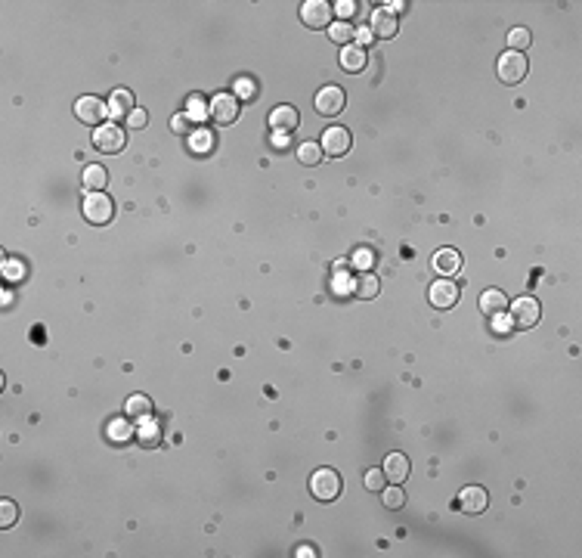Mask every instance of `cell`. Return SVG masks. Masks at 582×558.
<instances>
[{"label": "cell", "instance_id": "obj_1", "mask_svg": "<svg viewBox=\"0 0 582 558\" xmlns=\"http://www.w3.org/2000/svg\"><path fill=\"white\" fill-rule=\"evenodd\" d=\"M341 490H344V481L335 468H316V472L310 474V493L320 502H335L338 496H341Z\"/></svg>", "mask_w": 582, "mask_h": 558}, {"label": "cell", "instance_id": "obj_27", "mask_svg": "<svg viewBox=\"0 0 582 558\" xmlns=\"http://www.w3.org/2000/svg\"><path fill=\"white\" fill-rule=\"evenodd\" d=\"M329 38L335 44H350L353 40V25L350 22H331L329 25Z\"/></svg>", "mask_w": 582, "mask_h": 558}, {"label": "cell", "instance_id": "obj_6", "mask_svg": "<svg viewBox=\"0 0 582 558\" xmlns=\"http://www.w3.org/2000/svg\"><path fill=\"white\" fill-rule=\"evenodd\" d=\"M331 13H335V6L325 3V0H307V3L301 6V22L307 25V29H329L331 25Z\"/></svg>", "mask_w": 582, "mask_h": 558}, {"label": "cell", "instance_id": "obj_14", "mask_svg": "<svg viewBox=\"0 0 582 558\" xmlns=\"http://www.w3.org/2000/svg\"><path fill=\"white\" fill-rule=\"evenodd\" d=\"M459 506L465 509L468 515H480V512H487V506H489V493L483 490V487H465V490L459 493Z\"/></svg>", "mask_w": 582, "mask_h": 558}, {"label": "cell", "instance_id": "obj_36", "mask_svg": "<svg viewBox=\"0 0 582 558\" xmlns=\"http://www.w3.org/2000/svg\"><path fill=\"white\" fill-rule=\"evenodd\" d=\"M127 124H130V127H146V124H149V115H146L143 109H134V112H130V118H127Z\"/></svg>", "mask_w": 582, "mask_h": 558}, {"label": "cell", "instance_id": "obj_12", "mask_svg": "<svg viewBox=\"0 0 582 558\" xmlns=\"http://www.w3.org/2000/svg\"><path fill=\"white\" fill-rule=\"evenodd\" d=\"M297 124H301V115H297L294 106H276L273 112H269V127H273L276 134H294Z\"/></svg>", "mask_w": 582, "mask_h": 558}, {"label": "cell", "instance_id": "obj_34", "mask_svg": "<svg viewBox=\"0 0 582 558\" xmlns=\"http://www.w3.org/2000/svg\"><path fill=\"white\" fill-rule=\"evenodd\" d=\"M353 261H356V267H359L363 273H369V267L375 264V251H372V248H359L356 258H353Z\"/></svg>", "mask_w": 582, "mask_h": 558}, {"label": "cell", "instance_id": "obj_20", "mask_svg": "<svg viewBox=\"0 0 582 558\" xmlns=\"http://www.w3.org/2000/svg\"><path fill=\"white\" fill-rule=\"evenodd\" d=\"M341 68H344V72H350V75L363 72V68H365V50H363V47H353V44L344 47V50H341Z\"/></svg>", "mask_w": 582, "mask_h": 558}, {"label": "cell", "instance_id": "obj_26", "mask_svg": "<svg viewBox=\"0 0 582 558\" xmlns=\"http://www.w3.org/2000/svg\"><path fill=\"white\" fill-rule=\"evenodd\" d=\"M381 502H384L387 509H403L406 493L400 490V484H391V487H384V490H381Z\"/></svg>", "mask_w": 582, "mask_h": 558}, {"label": "cell", "instance_id": "obj_24", "mask_svg": "<svg viewBox=\"0 0 582 558\" xmlns=\"http://www.w3.org/2000/svg\"><path fill=\"white\" fill-rule=\"evenodd\" d=\"M297 162L307 164V168L320 164V162H322V146H320V143H313V140L301 143V146H297Z\"/></svg>", "mask_w": 582, "mask_h": 558}, {"label": "cell", "instance_id": "obj_30", "mask_svg": "<svg viewBox=\"0 0 582 558\" xmlns=\"http://www.w3.org/2000/svg\"><path fill=\"white\" fill-rule=\"evenodd\" d=\"M387 487V478H384V468H369L365 472V490L372 493H381Z\"/></svg>", "mask_w": 582, "mask_h": 558}, {"label": "cell", "instance_id": "obj_21", "mask_svg": "<svg viewBox=\"0 0 582 558\" xmlns=\"http://www.w3.org/2000/svg\"><path fill=\"white\" fill-rule=\"evenodd\" d=\"M109 183V171L102 164H87L84 168V189L87 192H102Z\"/></svg>", "mask_w": 582, "mask_h": 558}, {"label": "cell", "instance_id": "obj_2", "mask_svg": "<svg viewBox=\"0 0 582 558\" xmlns=\"http://www.w3.org/2000/svg\"><path fill=\"white\" fill-rule=\"evenodd\" d=\"M81 211H84V217L93 226H106V224H112V217H115V202L106 192H87Z\"/></svg>", "mask_w": 582, "mask_h": 558}, {"label": "cell", "instance_id": "obj_13", "mask_svg": "<svg viewBox=\"0 0 582 558\" xmlns=\"http://www.w3.org/2000/svg\"><path fill=\"white\" fill-rule=\"evenodd\" d=\"M384 478H387V484H403V481L409 478V456L406 453H391V456L384 459Z\"/></svg>", "mask_w": 582, "mask_h": 558}, {"label": "cell", "instance_id": "obj_38", "mask_svg": "<svg viewBox=\"0 0 582 558\" xmlns=\"http://www.w3.org/2000/svg\"><path fill=\"white\" fill-rule=\"evenodd\" d=\"M350 282L353 279H347V277H335V282H331V288H335V295H344L350 288Z\"/></svg>", "mask_w": 582, "mask_h": 558}, {"label": "cell", "instance_id": "obj_8", "mask_svg": "<svg viewBox=\"0 0 582 558\" xmlns=\"http://www.w3.org/2000/svg\"><path fill=\"white\" fill-rule=\"evenodd\" d=\"M427 298H431V304L436 310H449V307L459 304L462 288H459V282H453V279H436L431 286V292H427Z\"/></svg>", "mask_w": 582, "mask_h": 558}, {"label": "cell", "instance_id": "obj_31", "mask_svg": "<svg viewBox=\"0 0 582 558\" xmlns=\"http://www.w3.org/2000/svg\"><path fill=\"white\" fill-rule=\"evenodd\" d=\"M530 31L526 29H511L508 31V44H511V50H517V53H524L526 47H530Z\"/></svg>", "mask_w": 582, "mask_h": 558}, {"label": "cell", "instance_id": "obj_18", "mask_svg": "<svg viewBox=\"0 0 582 558\" xmlns=\"http://www.w3.org/2000/svg\"><path fill=\"white\" fill-rule=\"evenodd\" d=\"M372 34L375 38H393L397 34V16L393 13H387V6H378L375 13H372Z\"/></svg>", "mask_w": 582, "mask_h": 558}, {"label": "cell", "instance_id": "obj_23", "mask_svg": "<svg viewBox=\"0 0 582 558\" xmlns=\"http://www.w3.org/2000/svg\"><path fill=\"white\" fill-rule=\"evenodd\" d=\"M124 410H127V416L130 419H136V422H143V419H149L152 416V401L146 394H134L127 401V406H124Z\"/></svg>", "mask_w": 582, "mask_h": 558}, {"label": "cell", "instance_id": "obj_9", "mask_svg": "<svg viewBox=\"0 0 582 558\" xmlns=\"http://www.w3.org/2000/svg\"><path fill=\"white\" fill-rule=\"evenodd\" d=\"M539 316H542V307H539V301L533 298H517L514 307H511V326L517 329H533L539 323Z\"/></svg>", "mask_w": 582, "mask_h": 558}, {"label": "cell", "instance_id": "obj_3", "mask_svg": "<svg viewBox=\"0 0 582 558\" xmlns=\"http://www.w3.org/2000/svg\"><path fill=\"white\" fill-rule=\"evenodd\" d=\"M496 72H498V81H502V84H521V81L526 78V72H530V62H526L524 53L508 50V53L498 56Z\"/></svg>", "mask_w": 582, "mask_h": 558}, {"label": "cell", "instance_id": "obj_19", "mask_svg": "<svg viewBox=\"0 0 582 558\" xmlns=\"http://www.w3.org/2000/svg\"><path fill=\"white\" fill-rule=\"evenodd\" d=\"M136 440H140V447H146V450H155L164 440V428L158 422H152V419H143L140 428H136Z\"/></svg>", "mask_w": 582, "mask_h": 558}, {"label": "cell", "instance_id": "obj_4", "mask_svg": "<svg viewBox=\"0 0 582 558\" xmlns=\"http://www.w3.org/2000/svg\"><path fill=\"white\" fill-rule=\"evenodd\" d=\"M93 146L102 155H118L127 146V130L118 127V124H102V127L93 130Z\"/></svg>", "mask_w": 582, "mask_h": 558}, {"label": "cell", "instance_id": "obj_5", "mask_svg": "<svg viewBox=\"0 0 582 558\" xmlns=\"http://www.w3.org/2000/svg\"><path fill=\"white\" fill-rule=\"evenodd\" d=\"M239 112H242V106L233 93H217L211 100V106H207V118L214 124H233L239 118Z\"/></svg>", "mask_w": 582, "mask_h": 558}, {"label": "cell", "instance_id": "obj_33", "mask_svg": "<svg viewBox=\"0 0 582 558\" xmlns=\"http://www.w3.org/2000/svg\"><path fill=\"white\" fill-rule=\"evenodd\" d=\"M171 130H174V134H180V137H189L192 134V118L186 112L174 115V121H171Z\"/></svg>", "mask_w": 582, "mask_h": 558}, {"label": "cell", "instance_id": "obj_15", "mask_svg": "<svg viewBox=\"0 0 582 558\" xmlns=\"http://www.w3.org/2000/svg\"><path fill=\"white\" fill-rule=\"evenodd\" d=\"M431 264L440 277H455V273L462 270V254L455 251V248H440V251L434 254Z\"/></svg>", "mask_w": 582, "mask_h": 558}, {"label": "cell", "instance_id": "obj_25", "mask_svg": "<svg viewBox=\"0 0 582 558\" xmlns=\"http://www.w3.org/2000/svg\"><path fill=\"white\" fill-rule=\"evenodd\" d=\"M130 434H136V428H130L124 419H112L106 428V437L112 440V444H124V440H130Z\"/></svg>", "mask_w": 582, "mask_h": 558}, {"label": "cell", "instance_id": "obj_16", "mask_svg": "<svg viewBox=\"0 0 582 558\" xmlns=\"http://www.w3.org/2000/svg\"><path fill=\"white\" fill-rule=\"evenodd\" d=\"M134 93L127 91V87H118V91L109 96V115L112 118H130V112H134Z\"/></svg>", "mask_w": 582, "mask_h": 558}, {"label": "cell", "instance_id": "obj_35", "mask_svg": "<svg viewBox=\"0 0 582 558\" xmlns=\"http://www.w3.org/2000/svg\"><path fill=\"white\" fill-rule=\"evenodd\" d=\"M335 13L341 16V22H347V19L353 16V13H356V3H353V0H341V3L335 6Z\"/></svg>", "mask_w": 582, "mask_h": 558}, {"label": "cell", "instance_id": "obj_7", "mask_svg": "<svg viewBox=\"0 0 582 558\" xmlns=\"http://www.w3.org/2000/svg\"><path fill=\"white\" fill-rule=\"evenodd\" d=\"M74 115H78V121L90 124V127H102V121L109 118V106L102 100H96V96H81L78 102H74Z\"/></svg>", "mask_w": 582, "mask_h": 558}, {"label": "cell", "instance_id": "obj_10", "mask_svg": "<svg viewBox=\"0 0 582 558\" xmlns=\"http://www.w3.org/2000/svg\"><path fill=\"white\" fill-rule=\"evenodd\" d=\"M350 130L347 127H325V134H322V153L325 155H331V158H341V155H347L350 153Z\"/></svg>", "mask_w": 582, "mask_h": 558}, {"label": "cell", "instance_id": "obj_40", "mask_svg": "<svg viewBox=\"0 0 582 558\" xmlns=\"http://www.w3.org/2000/svg\"><path fill=\"white\" fill-rule=\"evenodd\" d=\"M403 10H406V3H403V0H397V3H391V6H387V13H393V16H397V13H403Z\"/></svg>", "mask_w": 582, "mask_h": 558}, {"label": "cell", "instance_id": "obj_28", "mask_svg": "<svg viewBox=\"0 0 582 558\" xmlns=\"http://www.w3.org/2000/svg\"><path fill=\"white\" fill-rule=\"evenodd\" d=\"M16 521H19V506L13 499H3L0 502V527L6 530V527L16 525Z\"/></svg>", "mask_w": 582, "mask_h": 558}, {"label": "cell", "instance_id": "obj_29", "mask_svg": "<svg viewBox=\"0 0 582 558\" xmlns=\"http://www.w3.org/2000/svg\"><path fill=\"white\" fill-rule=\"evenodd\" d=\"M211 143H214V137H211V130H192V137H189V146H192V153H207L211 149Z\"/></svg>", "mask_w": 582, "mask_h": 558}, {"label": "cell", "instance_id": "obj_39", "mask_svg": "<svg viewBox=\"0 0 582 558\" xmlns=\"http://www.w3.org/2000/svg\"><path fill=\"white\" fill-rule=\"evenodd\" d=\"M235 93H239V96H254V87L248 84L245 78H239V81H235Z\"/></svg>", "mask_w": 582, "mask_h": 558}, {"label": "cell", "instance_id": "obj_22", "mask_svg": "<svg viewBox=\"0 0 582 558\" xmlns=\"http://www.w3.org/2000/svg\"><path fill=\"white\" fill-rule=\"evenodd\" d=\"M381 292V282L378 277H372V273H359L356 279H353V295L356 298H375Z\"/></svg>", "mask_w": 582, "mask_h": 558}, {"label": "cell", "instance_id": "obj_17", "mask_svg": "<svg viewBox=\"0 0 582 558\" xmlns=\"http://www.w3.org/2000/svg\"><path fill=\"white\" fill-rule=\"evenodd\" d=\"M508 295L502 292V288H487V292L480 295V310L487 316H502L505 310H508Z\"/></svg>", "mask_w": 582, "mask_h": 558}, {"label": "cell", "instance_id": "obj_37", "mask_svg": "<svg viewBox=\"0 0 582 558\" xmlns=\"http://www.w3.org/2000/svg\"><path fill=\"white\" fill-rule=\"evenodd\" d=\"M353 38L359 40V44H369L375 34H372V29H365V25H359V29H353Z\"/></svg>", "mask_w": 582, "mask_h": 558}, {"label": "cell", "instance_id": "obj_32", "mask_svg": "<svg viewBox=\"0 0 582 558\" xmlns=\"http://www.w3.org/2000/svg\"><path fill=\"white\" fill-rule=\"evenodd\" d=\"M186 106H189V118L192 121H202V118H207V106H205V100L202 96H189V102H186Z\"/></svg>", "mask_w": 582, "mask_h": 558}, {"label": "cell", "instance_id": "obj_11", "mask_svg": "<svg viewBox=\"0 0 582 558\" xmlns=\"http://www.w3.org/2000/svg\"><path fill=\"white\" fill-rule=\"evenodd\" d=\"M344 102H347V96H344V91H341V87H335V84L316 91V112L325 115V118H331V115H341Z\"/></svg>", "mask_w": 582, "mask_h": 558}]
</instances>
